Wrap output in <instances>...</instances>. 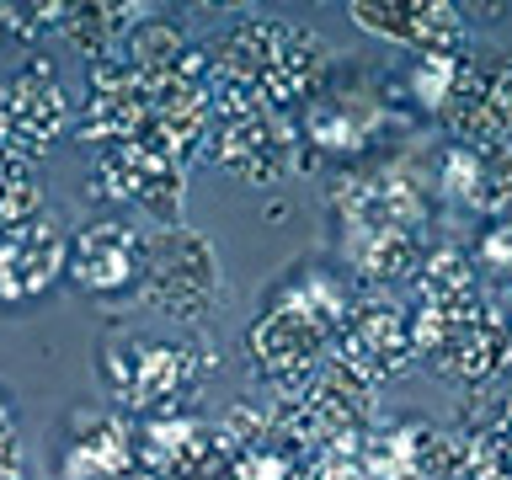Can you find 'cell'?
Masks as SVG:
<instances>
[{
    "mask_svg": "<svg viewBox=\"0 0 512 480\" xmlns=\"http://www.w3.org/2000/svg\"><path fill=\"white\" fill-rule=\"evenodd\" d=\"M326 59L331 54L320 32L283 22V16H246L219 43H208V75L251 86L262 107H288L310 96L315 80L326 75Z\"/></svg>",
    "mask_w": 512,
    "mask_h": 480,
    "instance_id": "1",
    "label": "cell"
},
{
    "mask_svg": "<svg viewBox=\"0 0 512 480\" xmlns=\"http://www.w3.org/2000/svg\"><path fill=\"white\" fill-rule=\"evenodd\" d=\"M139 304L166 320H203L219 304V256L187 224H160L144 235Z\"/></svg>",
    "mask_w": 512,
    "mask_h": 480,
    "instance_id": "2",
    "label": "cell"
},
{
    "mask_svg": "<svg viewBox=\"0 0 512 480\" xmlns=\"http://www.w3.org/2000/svg\"><path fill=\"white\" fill-rule=\"evenodd\" d=\"M219 363V352L208 342H139V336H118L102 352V374L112 384V395L128 406L171 416V406L182 395L198 390V379Z\"/></svg>",
    "mask_w": 512,
    "mask_h": 480,
    "instance_id": "3",
    "label": "cell"
},
{
    "mask_svg": "<svg viewBox=\"0 0 512 480\" xmlns=\"http://www.w3.org/2000/svg\"><path fill=\"white\" fill-rule=\"evenodd\" d=\"M336 336H342V331H336L331 320H320L315 310H304V304L288 294V299H278L251 326V336H246L251 368L288 395V390H299V384L320 368V358L331 352Z\"/></svg>",
    "mask_w": 512,
    "mask_h": 480,
    "instance_id": "4",
    "label": "cell"
},
{
    "mask_svg": "<svg viewBox=\"0 0 512 480\" xmlns=\"http://www.w3.org/2000/svg\"><path fill=\"white\" fill-rule=\"evenodd\" d=\"M70 123V96H64L54 64L32 54L22 70L0 80V144L22 160H38Z\"/></svg>",
    "mask_w": 512,
    "mask_h": 480,
    "instance_id": "5",
    "label": "cell"
},
{
    "mask_svg": "<svg viewBox=\"0 0 512 480\" xmlns=\"http://www.w3.org/2000/svg\"><path fill=\"white\" fill-rule=\"evenodd\" d=\"M443 118L464 150H502L512 139V59L502 54L464 59Z\"/></svg>",
    "mask_w": 512,
    "mask_h": 480,
    "instance_id": "6",
    "label": "cell"
},
{
    "mask_svg": "<svg viewBox=\"0 0 512 480\" xmlns=\"http://www.w3.org/2000/svg\"><path fill=\"white\" fill-rule=\"evenodd\" d=\"M64 278L86 294L118 299L128 288H139L144 278V230L123 219H91L80 224L70 240V256H64Z\"/></svg>",
    "mask_w": 512,
    "mask_h": 480,
    "instance_id": "7",
    "label": "cell"
},
{
    "mask_svg": "<svg viewBox=\"0 0 512 480\" xmlns=\"http://www.w3.org/2000/svg\"><path fill=\"white\" fill-rule=\"evenodd\" d=\"M347 16L384 43H406L416 54H464L470 22L454 0H347Z\"/></svg>",
    "mask_w": 512,
    "mask_h": 480,
    "instance_id": "8",
    "label": "cell"
},
{
    "mask_svg": "<svg viewBox=\"0 0 512 480\" xmlns=\"http://www.w3.org/2000/svg\"><path fill=\"white\" fill-rule=\"evenodd\" d=\"M432 363L443 368L448 379L459 384H480L486 374H496L512 358V326L507 315L486 299H464L448 310V326L438 336V347L427 352Z\"/></svg>",
    "mask_w": 512,
    "mask_h": 480,
    "instance_id": "9",
    "label": "cell"
},
{
    "mask_svg": "<svg viewBox=\"0 0 512 480\" xmlns=\"http://www.w3.org/2000/svg\"><path fill=\"white\" fill-rule=\"evenodd\" d=\"M208 155H214V166L224 176H235V182H283L288 171L299 166V150L294 139H288V128L272 118V112H246V118H224L214 128V144H208Z\"/></svg>",
    "mask_w": 512,
    "mask_h": 480,
    "instance_id": "10",
    "label": "cell"
},
{
    "mask_svg": "<svg viewBox=\"0 0 512 480\" xmlns=\"http://www.w3.org/2000/svg\"><path fill=\"white\" fill-rule=\"evenodd\" d=\"M352 454H358L363 480H443V475H454V464H459L454 438L438 427H427V422H416V416L384 427L379 438L358 443Z\"/></svg>",
    "mask_w": 512,
    "mask_h": 480,
    "instance_id": "11",
    "label": "cell"
},
{
    "mask_svg": "<svg viewBox=\"0 0 512 480\" xmlns=\"http://www.w3.org/2000/svg\"><path fill=\"white\" fill-rule=\"evenodd\" d=\"M102 182L112 198H128L139 208H150L166 224H182V198H187V182H182V166L166 155H155L150 144H107L102 150Z\"/></svg>",
    "mask_w": 512,
    "mask_h": 480,
    "instance_id": "12",
    "label": "cell"
},
{
    "mask_svg": "<svg viewBox=\"0 0 512 480\" xmlns=\"http://www.w3.org/2000/svg\"><path fill=\"white\" fill-rule=\"evenodd\" d=\"M134 464L139 443L128 438L118 416H96V411L75 416L70 448H64V480H139L144 470L134 475Z\"/></svg>",
    "mask_w": 512,
    "mask_h": 480,
    "instance_id": "13",
    "label": "cell"
},
{
    "mask_svg": "<svg viewBox=\"0 0 512 480\" xmlns=\"http://www.w3.org/2000/svg\"><path fill=\"white\" fill-rule=\"evenodd\" d=\"M443 182L459 203L480 208V214H502L512 203V144H502V150H464V144H454L443 155Z\"/></svg>",
    "mask_w": 512,
    "mask_h": 480,
    "instance_id": "14",
    "label": "cell"
},
{
    "mask_svg": "<svg viewBox=\"0 0 512 480\" xmlns=\"http://www.w3.org/2000/svg\"><path fill=\"white\" fill-rule=\"evenodd\" d=\"M144 16H150V6H139V0H80V6H64L59 32L75 48H86L91 64H96V59L123 54L128 32H134Z\"/></svg>",
    "mask_w": 512,
    "mask_h": 480,
    "instance_id": "15",
    "label": "cell"
},
{
    "mask_svg": "<svg viewBox=\"0 0 512 480\" xmlns=\"http://www.w3.org/2000/svg\"><path fill=\"white\" fill-rule=\"evenodd\" d=\"M70 240L54 230V219H32L16 224V251H11V272H6V299H32L43 288H54V278L64 272Z\"/></svg>",
    "mask_w": 512,
    "mask_h": 480,
    "instance_id": "16",
    "label": "cell"
},
{
    "mask_svg": "<svg viewBox=\"0 0 512 480\" xmlns=\"http://www.w3.org/2000/svg\"><path fill=\"white\" fill-rule=\"evenodd\" d=\"M374 123H379V107L358 102V96H315L304 107V134L320 150H363Z\"/></svg>",
    "mask_w": 512,
    "mask_h": 480,
    "instance_id": "17",
    "label": "cell"
},
{
    "mask_svg": "<svg viewBox=\"0 0 512 480\" xmlns=\"http://www.w3.org/2000/svg\"><path fill=\"white\" fill-rule=\"evenodd\" d=\"M358 267L368 283H400L422 267V246H416L411 230H363Z\"/></svg>",
    "mask_w": 512,
    "mask_h": 480,
    "instance_id": "18",
    "label": "cell"
},
{
    "mask_svg": "<svg viewBox=\"0 0 512 480\" xmlns=\"http://www.w3.org/2000/svg\"><path fill=\"white\" fill-rule=\"evenodd\" d=\"M43 219V187L32 176V160L22 155H0V224L16 230V224H32Z\"/></svg>",
    "mask_w": 512,
    "mask_h": 480,
    "instance_id": "19",
    "label": "cell"
},
{
    "mask_svg": "<svg viewBox=\"0 0 512 480\" xmlns=\"http://www.w3.org/2000/svg\"><path fill=\"white\" fill-rule=\"evenodd\" d=\"M454 470L464 480H512V416H502L496 427H480Z\"/></svg>",
    "mask_w": 512,
    "mask_h": 480,
    "instance_id": "20",
    "label": "cell"
},
{
    "mask_svg": "<svg viewBox=\"0 0 512 480\" xmlns=\"http://www.w3.org/2000/svg\"><path fill=\"white\" fill-rule=\"evenodd\" d=\"M459 64L464 54H416L411 64V96L422 107H448V96H454V80H459Z\"/></svg>",
    "mask_w": 512,
    "mask_h": 480,
    "instance_id": "21",
    "label": "cell"
},
{
    "mask_svg": "<svg viewBox=\"0 0 512 480\" xmlns=\"http://www.w3.org/2000/svg\"><path fill=\"white\" fill-rule=\"evenodd\" d=\"M22 470V448H16V427H11V406L0 400V480Z\"/></svg>",
    "mask_w": 512,
    "mask_h": 480,
    "instance_id": "22",
    "label": "cell"
},
{
    "mask_svg": "<svg viewBox=\"0 0 512 480\" xmlns=\"http://www.w3.org/2000/svg\"><path fill=\"white\" fill-rule=\"evenodd\" d=\"M512 256V224H496L486 235V262H507Z\"/></svg>",
    "mask_w": 512,
    "mask_h": 480,
    "instance_id": "23",
    "label": "cell"
},
{
    "mask_svg": "<svg viewBox=\"0 0 512 480\" xmlns=\"http://www.w3.org/2000/svg\"><path fill=\"white\" fill-rule=\"evenodd\" d=\"M11 251H16V230L0 224V299H6V272H11Z\"/></svg>",
    "mask_w": 512,
    "mask_h": 480,
    "instance_id": "24",
    "label": "cell"
},
{
    "mask_svg": "<svg viewBox=\"0 0 512 480\" xmlns=\"http://www.w3.org/2000/svg\"><path fill=\"white\" fill-rule=\"evenodd\" d=\"M6 480H27V475H22V470H16V475H6Z\"/></svg>",
    "mask_w": 512,
    "mask_h": 480,
    "instance_id": "25",
    "label": "cell"
},
{
    "mask_svg": "<svg viewBox=\"0 0 512 480\" xmlns=\"http://www.w3.org/2000/svg\"><path fill=\"white\" fill-rule=\"evenodd\" d=\"M0 155H6V144H0Z\"/></svg>",
    "mask_w": 512,
    "mask_h": 480,
    "instance_id": "26",
    "label": "cell"
},
{
    "mask_svg": "<svg viewBox=\"0 0 512 480\" xmlns=\"http://www.w3.org/2000/svg\"><path fill=\"white\" fill-rule=\"evenodd\" d=\"M507 363H512V358H507Z\"/></svg>",
    "mask_w": 512,
    "mask_h": 480,
    "instance_id": "27",
    "label": "cell"
}]
</instances>
